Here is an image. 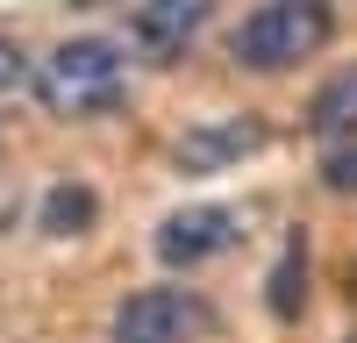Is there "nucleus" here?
Returning a JSON list of instances; mask_svg holds the SVG:
<instances>
[{
	"label": "nucleus",
	"mask_w": 357,
	"mask_h": 343,
	"mask_svg": "<svg viewBox=\"0 0 357 343\" xmlns=\"http://www.w3.org/2000/svg\"><path fill=\"white\" fill-rule=\"evenodd\" d=\"M93 215H100L93 186L65 179V186H50V193H43V215H36V229H43V236H79V229H93Z\"/></svg>",
	"instance_id": "1a4fd4ad"
},
{
	"label": "nucleus",
	"mask_w": 357,
	"mask_h": 343,
	"mask_svg": "<svg viewBox=\"0 0 357 343\" xmlns=\"http://www.w3.org/2000/svg\"><path fill=\"white\" fill-rule=\"evenodd\" d=\"M307 129H314L321 143H357V65L336 72V79L307 100Z\"/></svg>",
	"instance_id": "0eeeda50"
},
{
	"label": "nucleus",
	"mask_w": 357,
	"mask_h": 343,
	"mask_svg": "<svg viewBox=\"0 0 357 343\" xmlns=\"http://www.w3.org/2000/svg\"><path fill=\"white\" fill-rule=\"evenodd\" d=\"M336 36V0H257L236 22L229 57L243 72H293Z\"/></svg>",
	"instance_id": "f03ea898"
},
{
	"label": "nucleus",
	"mask_w": 357,
	"mask_h": 343,
	"mask_svg": "<svg viewBox=\"0 0 357 343\" xmlns=\"http://www.w3.org/2000/svg\"><path fill=\"white\" fill-rule=\"evenodd\" d=\"M207 15H215V0H143L129 15V36L143 57H178L207 29Z\"/></svg>",
	"instance_id": "423d86ee"
},
{
	"label": "nucleus",
	"mask_w": 357,
	"mask_h": 343,
	"mask_svg": "<svg viewBox=\"0 0 357 343\" xmlns=\"http://www.w3.org/2000/svg\"><path fill=\"white\" fill-rule=\"evenodd\" d=\"M321 186H329V193H357V143H329V158H321Z\"/></svg>",
	"instance_id": "9d476101"
},
{
	"label": "nucleus",
	"mask_w": 357,
	"mask_h": 343,
	"mask_svg": "<svg viewBox=\"0 0 357 343\" xmlns=\"http://www.w3.org/2000/svg\"><path fill=\"white\" fill-rule=\"evenodd\" d=\"M229 243H236V215L215 208V200H186V208H172L158 222V236H151L158 265H172V272H193V265H207V257H222Z\"/></svg>",
	"instance_id": "20e7f679"
},
{
	"label": "nucleus",
	"mask_w": 357,
	"mask_h": 343,
	"mask_svg": "<svg viewBox=\"0 0 357 343\" xmlns=\"http://www.w3.org/2000/svg\"><path fill=\"white\" fill-rule=\"evenodd\" d=\"M207 329H215V307L193 286H143L114 307L107 343H200Z\"/></svg>",
	"instance_id": "7ed1b4c3"
},
{
	"label": "nucleus",
	"mask_w": 357,
	"mask_h": 343,
	"mask_svg": "<svg viewBox=\"0 0 357 343\" xmlns=\"http://www.w3.org/2000/svg\"><path fill=\"white\" fill-rule=\"evenodd\" d=\"M22 79H29V57H22V50H15L8 36H0V93H15Z\"/></svg>",
	"instance_id": "9b49d317"
},
{
	"label": "nucleus",
	"mask_w": 357,
	"mask_h": 343,
	"mask_svg": "<svg viewBox=\"0 0 357 343\" xmlns=\"http://www.w3.org/2000/svg\"><path fill=\"white\" fill-rule=\"evenodd\" d=\"M264 300H272L279 322H301V307H307V229H293V236H286L272 279H264Z\"/></svg>",
	"instance_id": "6e6552de"
},
{
	"label": "nucleus",
	"mask_w": 357,
	"mask_h": 343,
	"mask_svg": "<svg viewBox=\"0 0 357 343\" xmlns=\"http://www.w3.org/2000/svg\"><path fill=\"white\" fill-rule=\"evenodd\" d=\"M29 79H36V100L57 114V122H93V114L129 100V50L114 36H72Z\"/></svg>",
	"instance_id": "f257e3e1"
},
{
	"label": "nucleus",
	"mask_w": 357,
	"mask_h": 343,
	"mask_svg": "<svg viewBox=\"0 0 357 343\" xmlns=\"http://www.w3.org/2000/svg\"><path fill=\"white\" fill-rule=\"evenodd\" d=\"M264 151V122L257 114H229V122H200L172 143V165L178 172H193V179H207V172H229V165H243Z\"/></svg>",
	"instance_id": "39448f33"
}]
</instances>
